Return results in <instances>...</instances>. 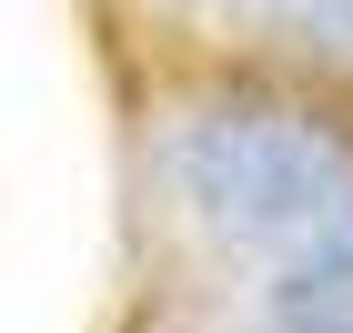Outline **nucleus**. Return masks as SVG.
<instances>
[{"instance_id":"obj_2","label":"nucleus","mask_w":353,"mask_h":333,"mask_svg":"<svg viewBox=\"0 0 353 333\" xmlns=\"http://www.w3.org/2000/svg\"><path fill=\"white\" fill-rule=\"evenodd\" d=\"M172 21H192L202 41H243V51H283L313 71L353 81V0H162Z\"/></svg>"},{"instance_id":"obj_1","label":"nucleus","mask_w":353,"mask_h":333,"mask_svg":"<svg viewBox=\"0 0 353 333\" xmlns=\"http://www.w3.org/2000/svg\"><path fill=\"white\" fill-rule=\"evenodd\" d=\"M162 192L212 252L272 273L353 243V152L283 111H192L162 132Z\"/></svg>"}]
</instances>
